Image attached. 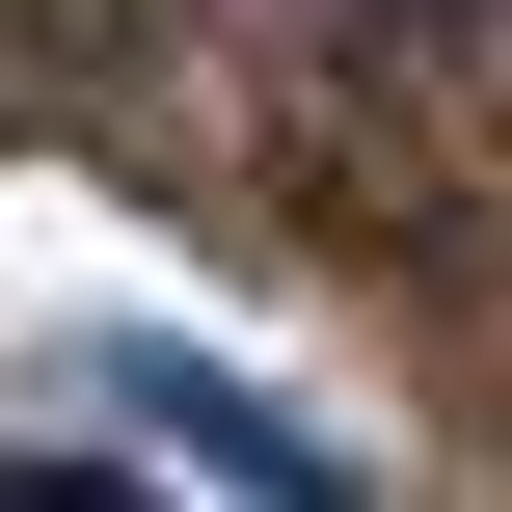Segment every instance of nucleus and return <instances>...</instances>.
<instances>
[{"label": "nucleus", "instance_id": "f257e3e1", "mask_svg": "<svg viewBox=\"0 0 512 512\" xmlns=\"http://www.w3.org/2000/svg\"><path fill=\"white\" fill-rule=\"evenodd\" d=\"M54 432H81V459H189V486H243V512L324 486V432H297V405H243V378H216V351H162V324H54Z\"/></svg>", "mask_w": 512, "mask_h": 512}, {"label": "nucleus", "instance_id": "f03ea898", "mask_svg": "<svg viewBox=\"0 0 512 512\" xmlns=\"http://www.w3.org/2000/svg\"><path fill=\"white\" fill-rule=\"evenodd\" d=\"M351 27H459V0H351Z\"/></svg>", "mask_w": 512, "mask_h": 512}]
</instances>
